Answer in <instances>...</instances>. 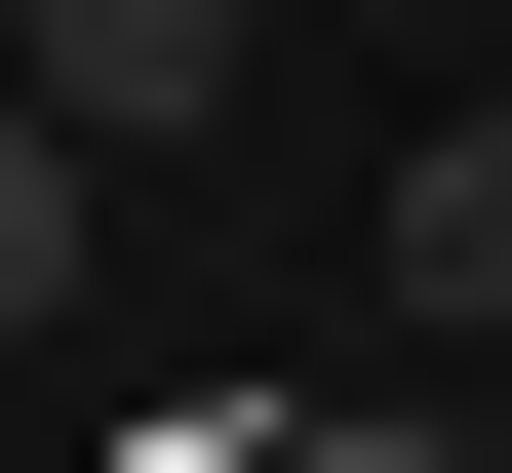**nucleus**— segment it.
<instances>
[{"instance_id": "nucleus-1", "label": "nucleus", "mask_w": 512, "mask_h": 473, "mask_svg": "<svg viewBox=\"0 0 512 473\" xmlns=\"http://www.w3.org/2000/svg\"><path fill=\"white\" fill-rule=\"evenodd\" d=\"M394 316L512 355V79H394Z\"/></svg>"}, {"instance_id": "nucleus-4", "label": "nucleus", "mask_w": 512, "mask_h": 473, "mask_svg": "<svg viewBox=\"0 0 512 473\" xmlns=\"http://www.w3.org/2000/svg\"><path fill=\"white\" fill-rule=\"evenodd\" d=\"M355 40H512V0H355Z\"/></svg>"}, {"instance_id": "nucleus-2", "label": "nucleus", "mask_w": 512, "mask_h": 473, "mask_svg": "<svg viewBox=\"0 0 512 473\" xmlns=\"http://www.w3.org/2000/svg\"><path fill=\"white\" fill-rule=\"evenodd\" d=\"M0 40H40V119H119V158L237 119V0H0Z\"/></svg>"}, {"instance_id": "nucleus-3", "label": "nucleus", "mask_w": 512, "mask_h": 473, "mask_svg": "<svg viewBox=\"0 0 512 473\" xmlns=\"http://www.w3.org/2000/svg\"><path fill=\"white\" fill-rule=\"evenodd\" d=\"M276 473H512V434H473V395H355V434H276Z\"/></svg>"}]
</instances>
